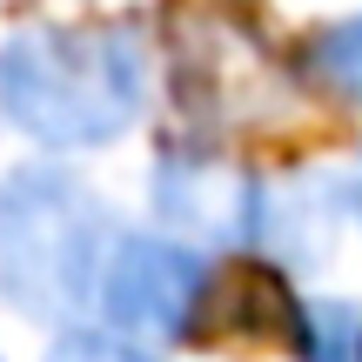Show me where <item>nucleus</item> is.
I'll list each match as a JSON object with an SVG mask.
<instances>
[{"mask_svg":"<svg viewBox=\"0 0 362 362\" xmlns=\"http://www.w3.org/2000/svg\"><path fill=\"white\" fill-rule=\"evenodd\" d=\"M315 67H322V74L336 81L342 94H356V101H362V21L329 27L322 47H315Z\"/></svg>","mask_w":362,"mask_h":362,"instance_id":"obj_7","label":"nucleus"},{"mask_svg":"<svg viewBox=\"0 0 362 362\" xmlns=\"http://www.w3.org/2000/svg\"><path fill=\"white\" fill-rule=\"evenodd\" d=\"M47 362H148V356L128 349V342H115V336H67Z\"/></svg>","mask_w":362,"mask_h":362,"instance_id":"obj_8","label":"nucleus"},{"mask_svg":"<svg viewBox=\"0 0 362 362\" xmlns=\"http://www.w3.org/2000/svg\"><path fill=\"white\" fill-rule=\"evenodd\" d=\"M0 107L54 148L115 141L141 107V54L107 27H40L0 54Z\"/></svg>","mask_w":362,"mask_h":362,"instance_id":"obj_1","label":"nucleus"},{"mask_svg":"<svg viewBox=\"0 0 362 362\" xmlns=\"http://www.w3.org/2000/svg\"><path fill=\"white\" fill-rule=\"evenodd\" d=\"M155 208L181 242L235 248L262 221V188L228 155H168L155 168Z\"/></svg>","mask_w":362,"mask_h":362,"instance_id":"obj_4","label":"nucleus"},{"mask_svg":"<svg viewBox=\"0 0 362 362\" xmlns=\"http://www.w3.org/2000/svg\"><path fill=\"white\" fill-rule=\"evenodd\" d=\"M309 362H362V309L356 302H315L302 315Z\"/></svg>","mask_w":362,"mask_h":362,"instance_id":"obj_5","label":"nucleus"},{"mask_svg":"<svg viewBox=\"0 0 362 362\" xmlns=\"http://www.w3.org/2000/svg\"><path fill=\"white\" fill-rule=\"evenodd\" d=\"M194 302H202V262L175 242H155V235H128L115 242L101 275V309L121 336H148L168 342L188 329Z\"/></svg>","mask_w":362,"mask_h":362,"instance_id":"obj_3","label":"nucleus"},{"mask_svg":"<svg viewBox=\"0 0 362 362\" xmlns=\"http://www.w3.org/2000/svg\"><path fill=\"white\" fill-rule=\"evenodd\" d=\"M302 221L315 228V242H329V221H336V208H329V188H322V181H296V188H288V208H275V215H269L275 242H282L288 255L302 248Z\"/></svg>","mask_w":362,"mask_h":362,"instance_id":"obj_6","label":"nucleus"},{"mask_svg":"<svg viewBox=\"0 0 362 362\" xmlns=\"http://www.w3.org/2000/svg\"><path fill=\"white\" fill-rule=\"evenodd\" d=\"M101 202L61 168H21L0 188V288L27 315H81L101 288Z\"/></svg>","mask_w":362,"mask_h":362,"instance_id":"obj_2","label":"nucleus"},{"mask_svg":"<svg viewBox=\"0 0 362 362\" xmlns=\"http://www.w3.org/2000/svg\"><path fill=\"white\" fill-rule=\"evenodd\" d=\"M356 215H362V181H356Z\"/></svg>","mask_w":362,"mask_h":362,"instance_id":"obj_9","label":"nucleus"}]
</instances>
